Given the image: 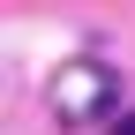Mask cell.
<instances>
[{
  "instance_id": "1",
  "label": "cell",
  "mask_w": 135,
  "mask_h": 135,
  "mask_svg": "<svg viewBox=\"0 0 135 135\" xmlns=\"http://www.w3.org/2000/svg\"><path fill=\"white\" fill-rule=\"evenodd\" d=\"M113 98H120V83H113V68H98V60H68L60 75H53V113H60V128L113 120Z\"/></svg>"
},
{
  "instance_id": "2",
  "label": "cell",
  "mask_w": 135,
  "mask_h": 135,
  "mask_svg": "<svg viewBox=\"0 0 135 135\" xmlns=\"http://www.w3.org/2000/svg\"><path fill=\"white\" fill-rule=\"evenodd\" d=\"M105 135H135V113H113V120H105Z\"/></svg>"
}]
</instances>
